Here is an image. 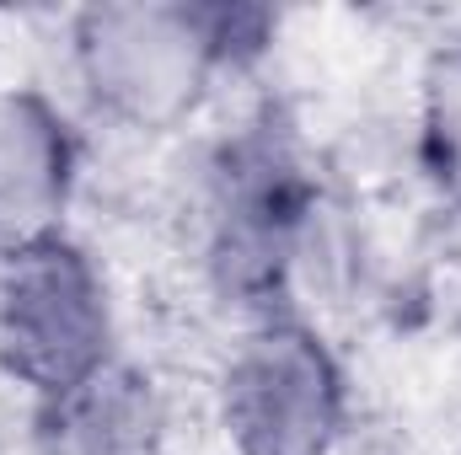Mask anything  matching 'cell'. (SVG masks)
<instances>
[{"instance_id": "1", "label": "cell", "mask_w": 461, "mask_h": 455, "mask_svg": "<svg viewBox=\"0 0 461 455\" xmlns=\"http://www.w3.org/2000/svg\"><path fill=\"white\" fill-rule=\"evenodd\" d=\"M322 177L285 103L247 113L204 161L199 183V263L210 290L258 317H274L290 279L322 236Z\"/></svg>"}, {"instance_id": "2", "label": "cell", "mask_w": 461, "mask_h": 455, "mask_svg": "<svg viewBox=\"0 0 461 455\" xmlns=\"http://www.w3.org/2000/svg\"><path fill=\"white\" fill-rule=\"evenodd\" d=\"M70 70L97 113L140 134H161L194 118L226 76L210 5L177 0H118L76 11Z\"/></svg>"}, {"instance_id": "3", "label": "cell", "mask_w": 461, "mask_h": 455, "mask_svg": "<svg viewBox=\"0 0 461 455\" xmlns=\"http://www.w3.org/2000/svg\"><path fill=\"white\" fill-rule=\"evenodd\" d=\"M108 364L113 295L97 257L65 230L11 241L0 263V370L38 407Z\"/></svg>"}, {"instance_id": "4", "label": "cell", "mask_w": 461, "mask_h": 455, "mask_svg": "<svg viewBox=\"0 0 461 455\" xmlns=\"http://www.w3.org/2000/svg\"><path fill=\"white\" fill-rule=\"evenodd\" d=\"M221 434L230 455H333L348 429V375L312 322L258 317L221 370Z\"/></svg>"}, {"instance_id": "5", "label": "cell", "mask_w": 461, "mask_h": 455, "mask_svg": "<svg viewBox=\"0 0 461 455\" xmlns=\"http://www.w3.org/2000/svg\"><path fill=\"white\" fill-rule=\"evenodd\" d=\"M81 166L70 118L32 86H0V236L59 230Z\"/></svg>"}, {"instance_id": "6", "label": "cell", "mask_w": 461, "mask_h": 455, "mask_svg": "<svg viewBox=\"0 0 461 455\" xmlns=\"http://www.w3.org/2000/svg\"><path fill=\"white\" fill-rule=\"evenodd\" d=\"M161 429L167 413L156 380L123 359L32 407L38 455H161Z\"/></svg>"}, {"instance_id": "7", "label": "cell", "mask_w": 461, "mask_h": 455, "mask_svg": "<svg viewBox=\"0 0 461 455\" xmlns=\"http://www.w3.org/2000/svg\"><path fill=\"white\" fill-rule=\"evenodd\" d=\"M419 172L461 215V38L440 43L419 76Z\"/></svg>"}, {"instance_id": "8", "label": "cell", "mask_w": 461, "mask_h": 455, "mask_svg": "<svg viewBox=\"0 0 461 455\" xmlns=\"http://www.w3.org/2000/svg\"><path fill=\"white\" fill-rule=\"evenodd\" d=\"M5 246H11V241H5V236H0V263H5Z\"/></svg>"}]
</instances>
